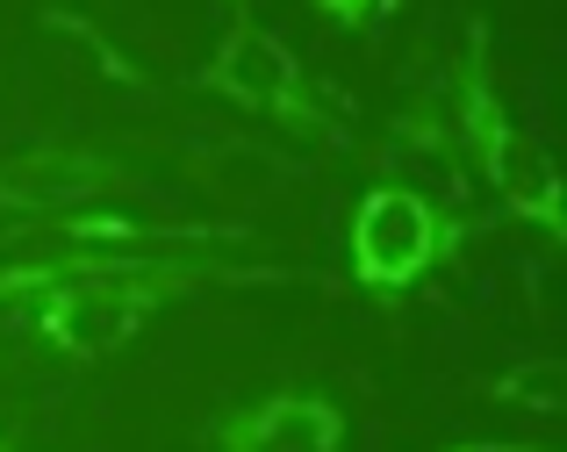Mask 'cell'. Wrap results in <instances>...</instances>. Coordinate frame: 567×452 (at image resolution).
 <instances>
[{
	"label": "cell",
	"mask_w": 567,
	"mask_h": 452,
	"mask_svg": "<svg viewBox=\"0 0 567 452\" xmlns=\"http://www.w3.org/2000/svg\"><path fill=\"white\" fill-rule=\"evenodd\" d=\"M202 288H323V274L274 259H230V251H137V245H72V237H58L37 259L0 266V309H14L29 338L72 367L115 359L158 309Z\"/></svg>",
	"instance_id": "obj_1"
},
{
	"label": "cell",
	"mask_w": 567,
	"mask_h": 452,
	"mask_svg": "<svg viewBox=\"0 0 567 452\" xmlns=\"http://www.w3.org/2000/svg\"><path fill=\"white\" fill-rule=\"evenodd\" d=\"M445 115H453V137L474 158V173L488 179V194L503 202V216L539 230L546 245L567 237V208H560V173L554 151L532 137L511 115L496 86V37H488V14H467V37H460L453 80H445Z\"/></svg>",
	"instance_id": "obj_2"
},
{
	"label": "cell",
	"mask_w": 567,
	"mask_h": 452,
	"mask_svg": "<svg viewBox=\"0 0 567 452\" xmlns=\"http://www.w3.org/2000/svg\"><path fill=\"white\" fill-rule=\"evenodd\" d=\"M474 237V216L453 202H439L416 179H374V187L352 202L346 223V280L367 301H388L395 309L402 295H416L439 266H453Z\"/></svg>",
	"instance_id": "obj_3"
},
{
	"label": "cell",
	"mask_w": 567,
	"mask_h": 452,
	"mask_svg": "<svg viewBox=\"0 0 567 452\" xmlns=\"http://www.w3.org/2000/svg\"><path fill=\"white\" fill-rule=\"evenodd\" d=\"M194 86H202V94H216V101H230V109H245V115L280 123L288 137L352 144L338 101L323 94V86L309 80L302 58H295L274 29H259L251 14H230V29L216 37V51L202 58V72H194Z\"/></svg>",
	"instance_id": "obj_4"
},
{
	"label": "cell",
	"mask_w": 567,
	"mask_h": 452,
	"mask_svg": "<svg viewBox=\"0 0 567 452\" xmlns=\"http://www.w3.org/2000/svg\"><path fill=\"white\" fill-rule=\"evenodd\" d=\"M137 165L101 144H29L0 158V216L22 223H58L72 208H101L115 187H130Z\"/></svg>",
	"instance_id": "obj_5"
},
{
	"label": "cell",
	"mask_w": 567,
	"mask_h": 452,
	"mask_svg": "<svg viewBox=\"0 0 567 452\" xmlns=\"http://www.w3.org/2000/svg\"><path fill=\"white\" fill-rule=\"evenodd\" d=\"M346 410L323 388H274L208 424V452H346Z\"/></svg>",
	"instance_id": "obj_6"
},
{
	"label": "cell",
	"mask_w": 567,
	"mask_h": 452,
	"mask_svg": "<svg viewBox=\"0 0 567 452\" xmlns=\"http://www.w3.org/2000/svg\"><path fill=\"white\" fill-rule=\"evenodd\" d=\"M187 179L223 187V194H237V187L274 194V187L295 179V158H280V151H266V144H194L187 151Z\"/></svg>",
	"instance_id": "obj_7"
},
{
	"label": "cell",
	"mask_w": 567,
	"mask_h": 452,
	"mask_svg": "<svg viewBox=\"0 0 567 452\" xmlns=\"http://www.w3.org/2000/svg\"><path fill=\"white\" fill-rule=\"evenodd\" d=\"M482 402H496V410H532V417H560L567 410V367L554 352L517 359V367H503V373L482 381Z\"/></svg>",
	"instance_id": "obj_8"
},
{
	"label": "cell",
	"mask_w": 567,
	"mask_h": 452,
	"mask_svg": "<svg viewBox=\"0 0 567 452\" xmlns=\"http://www.w3.org/2000/svg\"><path fill=\"white\" fill-rule=\"evenodd\" d=\"M43 29H51V37H72V43H80V51H86V65H94L101 80H115V86H152V72H144L137 58H130L123 43H115L109 29H101V22H86V14L51 8V14H43Z\"/></svg>",
	"instance_id": "obj_9"
},
{
	"label": "cell",
	"mask_w": 567,
	"mask_h": 452,
	"mask_svg": "<svg viewBox=\"0 0 567 452\" xmlns=\"http://www.w3.org/2000/svg\"><path fill=\"white\" fill-rule=\"evenodd\" d=\"M309 8H317L331 29H346V37H367V29H374L395 0H309Z\"/></svg>",
	"instance_id": "obj_10"
},
{
	"label": "cell",
	"mask_w": 567,
	"mask_h": 452,
	"mask_svg": "<svg viewBox=\"0 0 567 452\" xmlns=\"http://www.w3.org/2000/svg\"><path fill=\"white\" fill-rule=\"evenodd\" d=\"M439 452H554V445H517V439H460V445H439Z\"/></svg>",
	"instance_id": "obj_11"
},
{
	"label": "cell",
	"mask_w": 567,
	"mask_h": 452,
	"mask_svg": "<svg viewBox=\"0 0 567 452\" xmlns=\"http://www.w3.org/2000/svg\"><path fill=\"white\" fill-rule=\"evenodd\" d=\"M216 8H223V14H251V0H216Z\"/></svg>",
	"instance_id": "obj_12"
},
{
	"label": "cell",
	"mask_w": 567,
	"mask_h": 452,
	"mask_svg": "<svg viewBox=\"0 0 567 452\" xmlns=\"http://www.w3.org/2000/svg\"><path fill=\"white\" fill-rule=\"evenodd\" d=\"M0 452H8V431H0Z\"/></svg>",
	"instance_id": "obj_13"
}]
</instances>
